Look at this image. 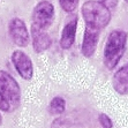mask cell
I'll list each match as a JSON object with an SVG mask.
<instances>
[{
	"mask_svg": "<svg viewBox=\"0 0 128 128\" xmlns=\"http://www.w3.org/2000/svg\"><path fill=\"white\" fill-rule=\"evenodd\" d=\"M128 35L124 30H113L108 35L104 48V65L107 69H114L121 60L127 45Z\"/></svg>",
	"mask_w": 128,
	"mask_h": 128,
	"instance_id": "cell-1",
	"label": "cell"
},
{
	"mask_svg": "<svg viewBox=\"0 0 128 128\" xmlns=\"http://www.w3.org/2000/svg\"><path fill=\"white\" fill-rule=\"evenodd\" d=\"M81 13L83 15L86 26H91L97 29H103L110 23L111 12L110 9L96 0H89L83 4Z\"/></svg>",
	"mask_w": 128,
	"mask_h": 128,
	"instance_id": "cell-2",
	"label": "cell"
},
{
	"mask_svg": "<svg viewBox=\"0 0 128 128\" xmlns=\"http://www.w3.org/2000/svg\"><path fill=\"white\" fill-rule=\"evenodd\" d=\"M0 92L10 106H16L21 99V89L18 81L6 70H0Z\"/></svg>",
	"mask_w": 128,
	"mask_h": 128,
	"instance_id": "cell-3",
	"label": "cell"
},
{
	"mask_svg": "<svg viewBox=\"0 0 128 128\" xmlns=\"http://www.w3.org/2000/svg\"><path fill=\"white\" fill-rule=\"evenodd\" d=\"M54 18V6L50 1H39L32 12V22L38 27L46 29L51 26Z\"/></svg>",
	"mask_w": 128,
	"mask_h": 128,
	"instance_id": "cell-4",
	"label": "cell"
},
{
	"mask_svg": "<svg viewBox=\"0 0 128 128\" xmlns=\"http://www.w3.org/2000/svg\"><path fill=\"white\" fill-rule=\"evenodd\" d=\"M8 32L13 43L16 46L24 48L29 44L30 32L28 31V28L24 23V21L21 18H14L10 20L8 24Z\"/></svg>",
	"mask_w": 128,
	"mask_h": 128,
	"instance_id": "cell-5",
	"label": "cell"
},
{
	"mask_svg": "<svg viewBox=\"0 0 128 128\" xmlns=\"http://www.w3.org/2000/svg\"><path fill=\"white\" fill-rule=\"evenodd\" d=\"M10 60L13 62L14 68L18 73V75L24 80H31L34 75V66L32 61L27 53L21 50H15L12 53Z\"/></svg>",
	"mask_w": 128,
	"mask_h": 128,
	"instance_id": "cell-6",
	"label": "cell"
},
{
	"mask_svg": "<svg viewBox=\"0 0 128 128\" xmlns=\"http://www.w3.org/2000/svg\"><path fill=\"white\" fill-rule=\"evenodd\" d=\"M99 31L100 30L97 28H94L91 26H86L83 36V42H82V54L84 57H92L97 48L99 39Z\"/></svg>",
	"mask_w": 128,
	"mask_h": 128,
	"instance_id": "cell-7",
	"label": "cell"
},
{
	"mask_svg": "<svg viewBox=\"0 0 128 128\" xmlns=\"http://www.w3.org/2000/svg\"><path fill=\"white\" fill-rule=\"evenodd\" d=\"M30 36L32 39V48L36 53H43L51 46V37L45 29L32 23L30 29Z\"/></svg>",
	"mask_w": 128,
	"mask_h": 128,
	"instance_id": "cell-8",
	"label": "cell"
},
{
	"mask_svg": "<svg viewBox=\"0 0 128 128\" xmlns=\"http://www.w3.org/2000/svg\"><path fill=\"white\" fill-rule=\"evenodd\" d=\"M76 29H78V18H76L69 21L68 23H66V26L64 27L61 31V37H60V46L64 50H68L74 44Z\"/></svg>",
	"mask_w": 128,
	"mask_h": 128,
	"instance_id": "cell-9",
	"label": "cell"
},
{
	"mask_svg": "<svg viewBox=\"0 0 128 128\" xmlns=\"http://www.w3.org/2000/svg\"><path fill=\"white\" fill-rule=\"evenodd\" d=\"M113 88L118 94L126 95L128 94V66L127 64L124 65L120 69L114 73L112 78Z\"/></svg>",
	"mask_w": 128,
	"mask_h": 128,
	"instance_id": "cell-10",
	"label": "cell"
},
{
	"mask_svg": "<svg viewBox=\"0 0 128 128\" xmlns=\"http://www.w3.org/2000/svg\"><path fill=\"white\" fill-rule=\"evenodd\" d=\"M65 108H66V102L62 97H54L51 100L50 105H48V110H50L51 114H53V116L64 113Z\"/></svg>",
	"mask_w": 128,
	"mask_h": 128,
	"instance_id": "cell-11",
	"label": "cell"
},
{
	"mask_svg": "<svg viewBox=\"0 0 128 128\" xmlns=\"http://www.w3.org/2000/svg\"><path fill=\"white\" fill-rule=\"evenodd\" d=\"M60 7L67 13L74 12L78 5V0H58Z\"/></svg>",
	"mask_w": 128,
	"mask_h": 128,
	"instance_id": "cell-12",
	"label": "cell"
},
{
	"mask_svg": "<svg viewBox=\"0 0 128 128\" xmlns=\"http://www.w3.org/2000/svg\"><path fill=\"white\" fill-rule=\"evenodd\" d=\"M98 120H99V124L102 125L103 128H112L113 124H112V120L108 116H106L105 113H102L98 116Z\"/></svg>",
	"mask_w": 128,
	"mask_h": 128,
	"instance_id": "cell-13",
	"label": "cell"
},
{
	"mask_svg": "<svg viewBox=\"0 0 128 128\" xmlns=\"http://www.w3.org/2000/svg\"><path fill=\"white\" fill-rule=\"evenodd\" d=\"M10 104H9L8 102H7V99L4 97V95L1 92H0V110L1 111H5V112H7V111L10 110Z\"/></svg>",
	"mask_w": 128,
	"mask_h": 128,
	"instance_id": "cell-14",
	"label": "cell"
},
{
	"mask_svg": "<svg viewBox=\"0 0 128 128\" xmlns=\"http://www.w3.org/2000/svg\"><path fill=\"white\" fill-rule=\"evenodd\" d=\"M100 2L104 5L106 8L111 9V8H114L118 4V0H100Z\"/></svg>",
	"mask_w": 128,
	"mask_h": 128,
	"instance_id": "cell-15",
	"label": "cell"
},
{
	"mask_svg": "<svg viewBox=\"0 0 128 128\" xmlns=\"http://www.w3.org/2000/svg\"><path fill=\"white\" fill-rule=\"evenodd\" d=\"M2 124V116H1V114H0V125Z\"/></svg>",
	"mask_w": 128,
	"mask_h": 128,
	"instance_id": "cell-16",
	"label": "cell"
},
{
	"mask_svg": "<svg viewBox=\"0 0 128 128\" xmlns=\"http://www.w3.org/2000/svg\"><path fill=\"white\" fill-rule=\"evenodd\" d=\"M125 1H126V2H128V0H125Z\"/></svg>",
	"mask_w": 128,
	"mask_h": 128,
	"instance_id": "cell-17",
	"label": "cell"
},
{
	"mask_svg": "<svg viewBox=\"0 0 128 128\" xmlns=\"http://www.w3.org/2000/svg\"><path fill=\"white\" fill-rule=\"evenodd\" d=\"M127 66H128V64H127Z\"/></svg>",
	"mask_w": 128,
	"mask_h": 128,
	"instance_id": "cell-18",
	"label": "cell"
}]
</instances>
